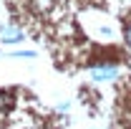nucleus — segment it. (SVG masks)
Here are the masks:
<instances>
[{"mask_svg":"<svg viewBox=\"0 0 131 129\" xmlns=\"http://www.w3.org/2000/svg\"><path fill=\"white\" fill-rule=\"evenodd\" d=\"M116 66H96L93 71H91V76H93V81H114L116 79Z\"/></svg>","mask_w":131,"mask_h":129,"instance_id":"nucleus-1","label":"nucleus"},{"mask_svg":"<svg viewBox=\"0 0 131 129\" xmlns=\"http://www.w3.org/2000/svg\"><path fill=\"white\" fill-rule=\"evenodd\" d=\"M3 41H20V33L13 31V28H5V33H3Z\"/></svg>","mask_w":131,"mask_h":129,"instance_id":"nucleus-2","label":"nucleus"},{"mask_svg":"<svg viewBox=\"0 0 131 129\" xmlns=\"http://www.w3.org/2000/svg\"><path fill=\"white\" fill-rule=\"evenodd\" d=\"M126 41H129V46H131V20L126 23Z\"/></svg>","mask_w":131,"mask_h":129,"instance_id":"nucleus-3","label":"nucleus"}]
</instances>
